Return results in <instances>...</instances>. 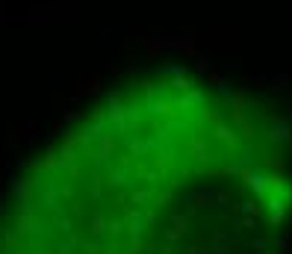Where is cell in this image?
I'll return each instance as SVG.
<instances>
[{
  "label": "cell",
  "mask_w": 292,
  "mask_h": 254,
  "mask_svg": "<svg viewBox=\"0 0 292 254\" xmlns=\"http://www.w3.org/2000/svg\"><path fill=\"white\" fill-rule=\"evenodd\" d=\"M290 124L186 68L103 92L0 201V254H290Z\"/></svg>",
  "instance_id": "1"
}]
</instances>
